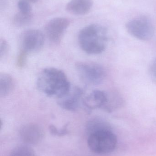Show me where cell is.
Returning <instances> with one entry per match:
<instances>
[{"instance_id":"6da1fadb","label":"cell","mask_w":156,"mask_h":156,"mask_svg":"<svg viewBox=\"0 0 156 156\" xmlns=\"http://www.w3.org/2000/svg\"><path fill=\"white\" fill-rule=\"evenodd\" d=\"M36 85L38 89L47 96L58 99L65 96L71 89L65 73L55 68L43 69L37 78Z\"/></svg>"},{"instance_id":"7a4b0ae2","label":"cell","mask_w":156,"mask_h":156,"mask_svg":"<svg viewBox=\"0 0 156 156\" xmlns=\"http://www.w3.org/2000/svg\"><path fill=\"white\" fill-rule=\"evenodd\" d=\"M78 41L81 48L85 53L89 55H99L105 50L107 46V30L100 25H89L80 31Z\"/></svg>"},{"instance_id":"3957f363","label":"cell","mask_w":156,"mask_h":156,"mask_svg":"<svg viewBox=\"0 0 156 156\" xmlns=\"http://www.w3.org/2000/svg\"><path fill=\"white\" fill-rule=\"evenodd\" d=\"M116 136L112 130H103L89 135L88 145L90 150L98 154L111 153L117 145Z\"/></svg>"},{"instance_id":"277c9868","label":"cell","mask_w":156,"mask_h":156,"mask_svg":"<svg viewBox=\"0 0 156 156\" xmlns=\"http://www.w3.org/2000/svg\"><path fill=\"white\" fill-rule=\"evenodd\" d=\"M76 69L81 80L89 85L101 84L106 77V71L104 68L97 63L78 62L76 64Z\"/></svg>"},{"instance_id":"5b68a950","label":"cell","mask_w":156,"mask_h":156,"mask_svg":"<svg viewBox=\"0 0 156 156\" xmlns=\"http://www.w3.org/2000/svg\"><path fill=\"white\" fill-rule=\"evenodd\" d=\"M125 28L131 35L142 41H148L154 35V25L145 17H138L130 20L125 24Z\"/></svg>"},{"instance_id":"8992f818","label":"cell","mask_w":156,"mask_h":156,"mask_svg":"<svg viewBox=\"0 0 156 156\" xmlns=\"http://www.w3.org/2000/svg\"><path fill=\"white\" fill-rule=\"evenodd\" d=\"M45 42L44 34L40 30L30 29L23 33L21 39L20 51L26 53L38 52L42 48Z\"/></svg>"},{"instance_id":"52a82bcc","label":"cell","mask_w":156,"mask_h":156,"mask_svg":"<svg viewBox=\"0 0 156 156\" xmlns=\"http://www.w3.org/2000/svg\"><path fill=\"white\" fill-rule=\"evenodd\" d=\"M69 24V21L64 17H57L51 19L45 26L47 37L52 43L59 44Z\"/></svg>"},{"instance_id":"ba28073f","label":"cell","mask_w":156,"mask_h":156,"mask_svg":"<svg viewBox=\"0 0 156 156\" xmlns=\"http://www.w3.org/2000/svg\"><path fill=\"white\" fill-rule=\"evenodd\" d=\"M20 136L26 144L36 145L40 143L44 138L43 129L38 125L28 123L23 126L20 128Z\"/></svg>"},{"instance_id":"9c48e42d","label":"cell","mask_w":156,"mask_h":156,"mask_svg":"<svg viewBox=\"0 0 156 156\" xmlns=\"http://www.w3.org/2000/svg\"><path fill=\"white\" fill-rule=\"evenodd\" d=\"M83 94L82 89L76 86L71 89L67 94L58 100V105L62 109L71 112L78 110Z\"/></svg>"},{"instance_id":"30bf717a","label":"cell","mask_w":156,"mask_h":156,"mask_svg":"<svg viewBox=\"0 0 156 156\" xmlns=\"http://www.w3.org/2000/svg\"><path fill=\"white\" fill-rule=\"evenodd\" d=\"M107 99V93L100 90L93 91L84 99L83 104L86 111L90 113L95 109H102Z\"/></svg>"},{"instance_id":"8fae6325","label":"cell","mask_w":156,"mask_h":156,"mask_svg":"<svg viewBox=\"0 0 156 156\" xmlns=\"http://www.w3.org/2000/svg\"><path fill=\"white\" fill-rule=\"evenodd\" d=\"M93 5V0H70L66 8L71 13L82 15L88 13L90 11Z\"/></svg>"},{"instance_id":"7c38bea8","label":"cell","mask_w":156,"mask_h":156,"mask_svg":"<svg viewBox=\"0 0 156 156\" xmlns=\"http://www.w3.org/2000/svg\"><path fill=\"white\" fill-rule=\"evenodd\" d=\"M123 103L122 95L117 92H112L107 93L106 102L102 109L107 112H112L122 107Z\"/></svg>"},{"instance_id":"4fadbf2b","label":"cell","mask_w":156,"mask_h":156,"mask_svg":"<svg viewBox=\"0 0 156 156\" xmlns=\"http://www.w3.org/2000/svg\"><path fill=\"white\" fill-rule=\"evenodd\" d=\"M103 130H112L111 127L108 122L100 118H93L89 121L86 126V131L89 135Z\"/></svg>"},{"instance_id":"5bb4252c","label":"cell","mask_w":156,"mask_h":156,"mask_svg":"<svg viewBox=\"0 0 156 156\" xmlns=\"http://www.w3.org/2000/svg\"><path fill=\"white\" fill-rule=\"evenodd\" d=\"M14 88V80L11 75L2 73L0 75V96L1 98L8 95Z\"/></svg>"},{"instance_id":"9a60e30c","label":"cell","mask_w":156,"mask_h":156,"mask_svg":"<svg viewBox=\"0 0 156 156\" xmlns=\"http://www.w3.org/2000/svg\"><path fill=\"white\" fill-rule=\"evenodd\" d=\"M32 12L24 13L19 11L14 16L13 23L16 26L21 27L28 25L32 21Z\"/></svg>"},{"instance_id":"2e32d148","label":"cell","mask_w":156,"mask_h":156,"mask_svg":"<svg viewBox=\"0 0 156 156\" xmlns=\"http://www.w3.org/2000/svg\"><path fill=\"white\" fill-rule=\"evenodd\" d=\"M9 156H36L34 151L30 147L21 145L12 150Z\"/></svg>"},{"instance_id":"e0dca14e","label":"cell","mask_w":156,"mask_h":156,"mask_svg":"<svg viewBox=\"0 0 156 156\" xmlns=\"http://www.w3.org/2000/svg\"><path fill=\"white\" fill-rule=\"evenodd\" d=\"M148 73L151 80L156 85V57L150 62Z\"/></svg>"},{"instance_id":"ac0fdd59","label":"cell","mask_w":156,"mask_h":156,"mask_svg":"<svg viewBox=\"0 0 156 156\" xmlns=\"http://www.w3.org/2000/svg\"><path fill=\"white\" fill-rule=\"evenodd\" d=\"M29 2L26 0H20L17 2V7L20 12L24 13L32 12V7Z\"/></svg>"},{"instance_id":"d6986e66","label":"cell","mask_w":156,"mask_h":156,"mask_svg":"<svg viewBox=\"0 0 156 156\" xmlns=\"http://www.w3.org/2000/svg\"><path fill=\"white\" fill-rule=\"evenodd\" d=\"M67 125V124L63 128L60 130H58V129L54 125H50L49 126L50 133L52 135L60 136L65 135L68 133Z\"/></svg>"},{"instance_id":"ffe728a7","label":"cell","mask_w":156,"mask_h":156,"mask_svg":"<svg viewBox=\"0 0 156 156\" xmlns=\"http://www.w3.org/2000/svg\"><path fill=\"white\" fill-rule=\"evenodd\" d=\"M28 55L22 51H20L17 59H16V65L19 68H22L24 66L27 60V58Z\"/></svg>"},{"instance_id":"44dd1931","label":"cell","mask_w":156,"mask_h":156,"mask_svg":"<svg viewBox=\"0 0 156 156\" xmlns=\"http://www.w3.org/2000/svg\"><path fill=\"white\" fill-rule=\"evenodd\" d=\"M8 43L4 39H1L0 41V57L1 59L8 52Z\"/></svg>"},{"instance_id":"7402d4cb","label":"cell","mask_w":156,"mask_h":156,"mask_svg":"<svg viewBox=\"0 0 156 156\" xmlns=\"http://www.w3.org/2000/svg\"><path fill=\"white\" fill-rule=\"evenodd\" d=\"M26 1H27L29 2L35 3L37 2L38 0H26Z\"/></svg>"}]
</instances>
